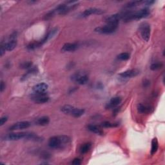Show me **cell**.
I'll return each mask as SVG.
<instances>
[{
  "mask_svg": "<svg viewBox=\"0 0 165 165\" xmlns=\"http://www.w3.org/2000/svg\"><path fill=\"white\" fill-rule=\"evenodd\" d=\"M138 110L139 113L141 114H146L150 112V107L144 105L143 104H139L138 106Z\"/></svg>",
  "mask_w": 165,
  "mask_h": 165,
  "instance_id": "21",
  "label": "cell"
},
{
  "mask_svg": "<svg viewBox=\"0 0 165 165\" xmlns=\"http://www.w3.org/2000/svg\"><path fill=\"white\" fill-rule=\"evenodd\" d=\"M122 101V99L120 97H114L111 99L109 103L108 104V107L109 109H112L120 105Z\"/></svg>",
  "mask_w": 165,
  "mask_h": 165,
  "instance_id": "17",
  "label": "cell"
},
{
  "mask_svg": "<svg viewBox=\"0 0 165 165\" xmlns=\"http://www.w3.org/2000/svg\"><path fill=\"white\" fill-rule=\"evenodd\" d=\"M155 3L154 1H143L142 3L143 4H144V5H152V4H154Z\"/></svg>",
  "mask_w": 165,
  "mask_h": 165,
  "instance_id": "32",
  "label": "cell"
},
{
  "mask_svg": "<svg viewBox=\"0 0 165 165\" xmlns=\"http://www.w3.org/2000/svg\"><path fill=\"white\" fill-rule=\"evenodd\" d=\"M50 123V119L48 116H43L37 118L34 121V124L38 126H46Z\"/></svg>",
  "mask_w": 165,
  "mask_h": 165,
  "instance_id": "16",
  "label": "cell"
},
{
  "mask_svg": "<svg viewBox=\"0 0 165 165\" xmlns=\"http://www.w3.org/2000/svg\"><path fill=\"white\" fill-rule=\"evenodd\" d=\"M30 126V123L28 121H20L14 123L13 125H12L10 128V130H23L27 129Z\"/></svg>",
  "mask_w": 165,
  "mask_h": 165,
  "instance_id": "9",
  "label": "cell"
},
{
  "mask_svg": "<svg viewBox=\"0 0 165 165\" xmlns=\"http://www.w3.org/2000/svg\"><path fill=\"white\" fill-rule=\"evenodd\" d=\"M101 126L104 128H113V127H117L119 124L117 123H112L109 121H105L101 124Z\"/></svg>",
  "mask_w": 165,
  "mask_h": 165,
  "instance_id": "22",
  "label": "cell"
},
{
  "mask_svg": "<svg viewBox=\"0 0 165 165\" xmlns=\"http://www.w3.org/2000/svg\"><path fill=\"white\" fill-rule=\"evenodd\" d=\"M121 19H122L121 14H115L107 16V17L105 18L104 21L107 24H119V21Z\"/></svg>",
  "mask_w": 165,
  "mask_h": 165,
  "instance_id": "10",
  "label": "cell"
},
{
  "mask_svg": "<svg viewBox=\"0 0 165 165\" xmlns=\"http://www.w3.org/2000/svg\"><path fill=\"white\" fill-rule=\"evenodd\" d=\"M159 148V144L158 139L156 138H154L152 141V148H151V155H153L154 154L156 153V152L158 151Z\"/></svg>",
  "mask_w": 165,
  "mask_h": 165,
  "instance_id": "20",
  "label": "cell"
},
{
  "mask_svg": "<svg viewBox=\"0 0 165 165\" xmlns=\"http://www.w3.org/2000/svg\"><path fill=\"white\" fill-rule=\"evenodd\" d=\"M87 129L92 132L94 133V134H96L97 135H103V134H104V132H103V131H102L100 128L97 127V126L96 125H89L87 126Z\"/></svg>",
  "mask_w": 165,
  "mask_h": 165,
  "instance_id": "18",
  "label": "cell"
},
{
  "mask_svg": "<svg viewBox=\"0 0 165 165\" xmlns=\"http://www.w3.org/2000/svg\"><path fill=\"white\" fill-rule=\"evenodd\" d=\"M91 147H92V144L90 143H86L83 144H82L80 148V153L81 154H86L90 150Z\"/></svg>",
  "mask_w": 165,
  "mask_h": 165,
  "instance_id": "19",
  "label": "cell"
},
{
  "mask_svg": "<svg viewBox=\"0 0 165 165\" xmlns=\"http://www.w3.org/2000/svg\"><path fill=\"white\" fill-rule=\"evenodd\" d=\"M143 1H133L128 3L126 5V7L127 9H130V8H133L136 6L139 5L140 4H142Z\"/></svg>",
  "mask_w": 165,
  "mask_h": 165,
  "instance_id": "23",
  "label": "cell"
},
{
  "mask_svg": "<svg viewBox=\"0 0 165 165\" xmlns=\"http://www.w3.org/2000/svg\"><path fill=\"white\" fill-rule=\"evenodd\" d=\"M5 89V84L4 83L3 81L1 82V86H0V90H1V92H3V90Z\"/></svg>",
  "mask_w": 165,
  "mask_h": 165,
  "instance_id": "33",
  "label": "cell"
},
{
  "mask_svg": "<svg viewBox=\"0 0 165 165\" xmlns=\"http://www.w3.org/2000/svg\"><path fill=\"white\" fill-rule=\"evenodd\" d=\"M78 48H79V44H77L76 43H65L63 45V47L61 48V51L62 52H74L76 51Z\"/></svg>",
  "mask_w": 165,
  "mask_h": 165,
  "instance_id": "12",
  "label": "cell"
},
{
  "mask_svg": "<svg viewBox=\"0 0 165 165\" xmlns=\"http://www.w3.org/2000/svg\"><path fill=\"white\" fill-rule=\"evenodd\" d=\"M71 79L79 85H85L88 81V76L84 72H78L74 74Z\"/></svg>",
  "mask_w": 165,
  "mask_h": 165,
  "instance_id": "5",
  "label": "cell"
},
{
  "mask_svg": "<svg viewBox=\"0 0 165 165\" xmlns=\"http://www.w3.org/2000/svg\"><path fill=\"white\" fill-rule=\"evenodd\" d=\"M139 30L143 39L145 41H148L150 37V25L148 23L143 22L139 26Z\"/></svg>",
  "mask_w": 165,
  "mask_h": 165,
  "instance_id": "6",
  "label": "cell"
},
{
  "mask_svg": "<svg viewBox=\"0 0 165 165\" xmlns=\"http://www.w3.org/2000/svg\"><path fill=\"white\" fill-rule=\"evenodd\" d=\"M17 32H14L9 36V38L7 42L3 43L5 50L7 51H12L16 48L17 45Z\"/></svg>",
  "mask_w": 165,
  "mask_h": 165,
  "instance_id": "4",
  "label": "cell"
},
{
  "mask_svg": "<svg viewBox=\"0 0 165 165\" xmlns=\"http://www.w3.org/2000/svg\"><path fill=\"white\" fill-rule=\"evenodd\" d=\"M5 47H4V45L3 44V43L1 45V48H0V56H2L3 55V54L5 53Z\"/></svg>",
  "mask_w": 165,
  "mask_h": 165,
  "instance_id": "31",
  "label": "cell"
},
{
  "mask_svg": "<svg viewBox=\"0 0 165 165\" xmlns=\"http://www.w3.org/2000/svg\"><path fill=\"white\" fill-rule=\"evenodd\" d=\"M117 23L114 24H106V25L103 27H99L95 28V32L97 33H100V34H110L115 32V30L117 29L118 27Z\"/></svg>",
  "mask_w": 165,
  "mask_h": 165,
  "instance_id": "3",
  "label": "cell"
},
{
  "mask_svg": "<svg viewBox=\"0 0 165 165\" xmlns=\"http://www.w3.org/2000/svg\"><path fill=\"white\" fill-rule=\"evenodd\" d=\"M23 139L38 141V139H39V138L34 134L29 132H18L9 134L4 137V140H6V141H18V140Z\"/></svg>",
  "mask_w": 165,
  "mask_h": 165,
  "instance_id": "2",
  "label": "cell"
},
{
  "mask_svg": "<svg viewBox=\"0 0 165 165\" xmlns=\"http://www.w3.org/2000/svg\"><path fill=\"white\" fill-rule=\"evenodd\" d=\"M71 143V138L67 135L54 136L48 141V146L52 149H63Z\"/></svg>",
  "mask_w": 165,
  "mask_h": 165,
  "instance_id": "1",
  "label": "cell"
},
{
  "mask_svg": "<svg viewBox=\"0 0 165 165\" xmlns=\"http://www.w3.org/2000/svg\"><path fill=\"white\" fill-rule=\"evenodd\" d=\"M48 86L45 82H41L33 86L32 91L34 94H45L48 90Z\"/></svg>",
  "mask_w": 165,
  "mask_h": 165,
  "instance_id": "11",
  "label": "cell"
},
{
  "mask_svg": "<svg viewBox=\"0 0 165 165\" xmlns=\"http://www.w3.org/2000/svg\"><path fill=\"white\" fill-rule=\"evenodd\" d=\"M150 85V81L146 80H144V81L143 82V86L144 87H147V86H148Z\"/></svg>",
  "mask_w": 165,
  "mask_h": 165,
  "instance_id": "34",
  "label": "cell"
},
{
  "mask_svg": "<svg viewBox=\"0 0 165 165\" xmlns=\"http://www.w3.org/2000/svg\"><path fill=\"white\" fill-rule=\"evenodd\" d=\"M32 100L36 103H45L49 101V97L47 96V94H34L32 97Z\"/></svg>",
  "mask_w": 165,
  "mask_h": 165,
  "instance_id": "8",
  "label": "cell"
},
{
  "mask_svg": "<svg viewBox=\"0 0 165 165\" xmlns=\"http://www.w3.org/2000/svg\"><path fill=\"white\" fill-rule=\"evenodd\" d=\"M139 73V71L137 69H132V70H129V71H125L123 72H121V74H119V76L123 77V78H130V77H135L137 75H138V74Z\"/></svg>",
  "mask_w": 165,
  "mask_h": 165,
  "instance_id": "13",
  "label": "cell"
},
{
  "mask_svg": "<svg viewBox=\"0 0 165 165\" xmlns=\"http://www.w3.org/2000/svg\"><path fill=\"white\" fill-rule=\"evenodd\" d=\"M41 157H42V158H43L44 159H48V158H50L51 155L47 153V152H44L43 154H41Z\"/></svg>",
  "mask_w": 165,
  "mask_h": 165,
  "instance_id": "30",
  "label": "cell"
},
{
  "mask_svg": "<svg viewBox=\"0 0 165 165\" xmlns=\"http://www.w3.org/2000/svg\"><path fill=\"white\" fill-rule=\"evenodd\" d=\"M8 120V117L7 116H3L0 119V125L2 126L5 124Z\"/></svg>",
  "mask_w": 165,
  "mask_h": 165,
  "instance_id": "28",
  "label": "cell"
},
{
  "mask_svg": "<svg viewBox=\"0 0 165 165\" xmlns=\"http://www.w3.org/2000/svg\"><path fill=\"white\" fill-rule=\"evenodd\" d=\"M117 58L119 60L126 61V60L129 59V58H130V54H129V53H127V52L121 53V54H120L118 55Z\"/></svg>",
  "mask_w": 165,
  "mask_h": 165,
  "instance_id": "25",
  "label": "cell"
},
{
  "mask_svg": "<svg viewBox=\"0 0 165 165\" xmlns=\"http://www.w3.org/2000/svg\"><path fill=\"white\" fill-rule=\"evenodd\" d=\"M105 12L104 10L102 9H97V8H89L88 9H86L84 12H82L80 14L81 18H86L88 16L92 14H102Z\"/></svg>",
  "mask_w": 165,
  "mask_h": 165,
  "instance_id": "7",
  "label": "cell"
},
{
  "mask_svg": "<svg viewBox=\"0 0 165 165\" xmlns=\"http://www.w3.org/2000/svg\"><path fill=\"white\" fill-rule=\"evenodd\" d=\"M32 63L31 61H25V62H23V63H22V64H21L20 67L22 68H24V69H26V68H29L32 67Z\"/></svg>",
  "mask_w": 165,
  "mask_h": 165,
  "instance_id": "27",
  "label": "cell"
},
{
  "mask_svg": "<svg viewBox=\"0 0 165 165\" xmlns=\"http://www.w3.org/2000/svg\"><path fill=\"white\" fill-rule=\"evenodd\" d=\"M163 67V64L161 62H158V63H154L152 64L150 66V69L152 71H157V70L161 69Z\"/></svg>",
  "mask_w": 165,
  "mask_h": 165,
  "instance_id": "24",
  "label": "cell"
},
{
  "mask_svg": "<svg viewBox=\"0 0 165 165\" xmlns=\"http://www.w3.org/2000/svg\"><path fill=\"white\" fill-rule=\"evenodd\" d=\"M81 159H79V158H76L74 159L73 160V161L72 162V164H74V165H80L81 164Z\"/></svg>",
  "mask_w": 165,
  "mask_h": 165,
  "instance_id": "29",
  "label": "cell"
},
{
  "mask_svg": "<svg viewBox=\"0 0 165 165\" xmlns=\"http://www.w3.org/2000/svg\"><path fill=\"white\" fill-rule=\"evenodd\" d=\"M57 32V28H53L52 30H51L46 36L44 37V38L42 39L39 41L41 46V45H43L44 43L47 42L48 40H50L51 38H52L56 34Z\"/></svg>",
  "mask_w": 165,
  "mask_h": 165,
  "instance_id": "14",
  "label": "cell"
},
{
  "mask_svg": "<svg viewBox=\"0 0 165 165\" xmlns=\"http://www.w3.org/2000/svg\"><path fill=\"white\" fill-rule=\"evenodd\" d=\"M85 114V110L82 109L76 108L74 106H72V108L70 111V113L68 115H72L74 117H80L82 116V115Z\"/></svg>",
  "mask_w": 165,
  "mask_h": 165,
  "instance_id": "15",
  "label": "cell"
},
{
  "mask_svg": "<svg viewBox=\"0 0 165 165\" xmlns=\"http://www.w3.org/2000/svg\"><path fill=\"white\" fill-rule=\"evenodd\" d=\"M56 14V12L54 11V10H52L50 12H48V13L44 17V19L45 20H48V19H51V18H52L54 16V15Z\"/></svg>",
  "mask_w": 165,
  "mask_h": 165,
  "instance_id": "26",
  "label": "cell"
}]
</instances>
